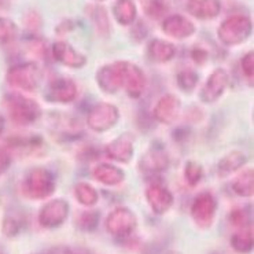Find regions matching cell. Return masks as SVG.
<instances>
[{
  "label": "cell",
  "mask_w": 254,
  "mask_h": 254,
  "mask_svg": "<svg viewBox=\"0 0 254 254\" xmlns=\"http://www.w3.org/2000/svg\"><path fill=\"white\" fill-rule=\"evenodd\" d=\"M46 98L54 103H70L77 98V85L69 78H58L50 84Z\"/></svg>",
  "instance_id": "12"
},
{
  "label": "cell",
  "mask_w": 254,
  "mask_h": 254,
  "mask_svg": "<svg viewBox=\"0 0 254 254\" xmlns=\"http://www.w3.org/2000/svg\"><path fill=\"white\" fill-rule=\"evenodd\" d=\"M53 55L55 60L69 67H83L87 64V58L77 53L70 44L65 42H57L53 46Z\"/></svg>",
  "instance_id": "15"
},
{
  "label": "cell",
  "mask_w": 254,
  "mask_h": 254,
  "mask_svg": "<svg viewBox=\"0 0 254 254\" xmlns=\"http://www.w3.org/2000/svg\"><path fill=\"white\" fill-rule=\"evenodd\" d=\"M69 216V203L64 199H54L40 209L39 223L44 228H57L65 223Z\"/></svg>",
  "instance_id": "9"
},
{
  "label": "cell",
  "mask_w": 254,
  "mask_h": 254,
  "mask_svg": "<svg viewBox=\"0 0 254 254\" xmlns=\"http://www.w3.org/2000/svg\"><path fill=\"white\" fill-rule=\"evenodd\" d=\"M252 30H253V24L248 17L234 15L227 18L220 25L217 35L221 43H224L225 46H237L245 42L252 35Z\"/></svg>",
  "instance_id": "4"
},
{
  "label": "cell",
  "mask_w": 254,
  "mask_h": 254,
  "mask_svg": "<svg viewBox=\"0 0 254 254\" xmlns=\"http://www.w3.org/2000/svg\"><path fill=\"white\" fill-rule=\"evenodd\" d=\"M253 169L242 172L238 176L234 183H232V190L241 196H252L253 195Z\"/></svg>",
  "instance_id": "26"
},
{
  "label": "cell",
  "mask_w": 254,
  "mask_h": 254,
  "mask_svg": "<svg viewBox=\"0 0 254 254\" xmlns=\"http://www.w3.org/2000/svg\"><path fill=\"white\" fill-rule=\"evenodd\" d=\"M22 190L28 198L44 199L55 191L54 175L44 168H35L26 175Z\"/></svg>",
  "instance_id": "2"
},
{
  "label": "cell",
  "mask_w": 254,
  "mask_h": 254,
  "mask_svg": "<svg viewBox=\"0 0 254 254\" xmlns=\"http://www.w3.org/2000/svg\"><path fill=\"white\" fill-rule=\"evenodd\" d=\"M202 176H203L202 166L195 161H189L186 168H184V178L187 180V183L190 186H196L201 182Z\"/></svg>",
  "instance_id": "30"
},
{
  "label": "cell",
  "mask_w": 254,
  "mask_h": 254,
  "mask_svg": "<svg viewBox=\"0 0 254 254\" xmlns=\"http://www.w3.org/2000/svg\"><path fill=\"white\" fill-rule=\"evenodd\" d=\"M50 254H71L67 249H64V248H60V249H54L53 252Z\"/></svg>",
  "instance_id": "39"
},
{
  "label": "cell",
  "mask_w": 254,
  "mask_h": 254,
  "mask_svg": "<svg viewBox=\"0 0 254 254\" xmlns=\"http://www.w3.org/2000/svg\"><path fill=\"white\" fill-rule=\"evenodd\" d=\"M18 35L17 25L8 18L0 17V43L12 42Z\"/></svg>",
  "instance_id": "29"
},
{
  "label": "cell",
  "mask_w": 254,
  "mask_h": 254,
  "mask_svg": "<svg viewBox=\"0 0 254 254\" xmlns=\"http://www.w3.org/2000/svg\"><path fill=\"white\" fill-rule=\"evenodd\" d=\"M4 125H6V121H4V117L0 114V133L3 132V129H4Z\"/></svg>",
  "instance_id": "41"
},
{
  "label": "cell",
  "mask_w": 254,
  "mask_h": 254,
  "mask_svg": "<svg viewBox=\"0 0 254 254\" xmlns=\"http://www.w3.org/2000/svg\"><path fill=\"white\" fill-rule=\"evenodd\" d=\"M246 162V155L242 151H231L224 158H221L217 165V175L220 178H225L232 172L238 171Z\"/></svg>",
  "instance_id": "23"
},
{
  "label": "cell",
  "mask_w": 254,
  "mask_h": 254,
  "mask_svg": "<svg viewBox=\"0 0 254 254\" xmlns=\"http://www.w3.org/2000/svg\"><path fill=\"white\" fill-rule=\"evenodd\" d=\"M127 61L114 62L112 65L101 67L96 73V81L107 94H117L120 89L124 88L127 78Z\"/></svg>",
  "instance_id": "5"
},
{
  "label": "cell",
  "mask_w": 254,
  "mask_h": 254,
  "mask_svg": "<svg viewBox=\"0 0 254 254\" xmlns=\"http://www.w3.org/2000/svg\"><path fill=\"white\" fill-rule=\"evenodd\" d=\"M230 219L231 221H232V224L237 225L239 228L243 227V225L249 224L248 213L245 212L243 209H235V210H232V212H231Z\"/></svg>",
  "instance_id": "34"
},
{
  "label": "cell",
  "mask_w": 254,
  "mask_h": 254,
  "mask_svg": "<svg viewBox=\"0 0 254 254\" xmlns=\"http://www.w3.org/2000/svg\"><path fill=\"white\" fill-rule=\"evenodd\" d=\"M253 225H243L231 238V246L238 253L248 254L253 250Z\"/></svg>",
  "instance_id": "22"
},
{
  "label": "cell",
  "mask_w": 254,
  "mask_h": 254,
  "mask_svg": "<svg viewBox=\"0 0 254 254\" xmlns=\"http://www.w3.org/2000/svg\"><path fill=\"white\" fill-rule=\"evenodd\" d=\"M137 227V220L133 212L127 207H117L114 209L106 219V230L113 237L127 238Z\"/></svg>",
  "instance_id": "6"
},
{
  "label": "cell",
  "mask_w": 254,
  "mask_h": 254,
  "mask_svg": "<svg viewBox=\"0 0 254 254\" xmlns=\"http://www.w3.org/2000/svg\"><path fill=\"white\" fill-rule=\"evenodd\" d=\"M88 11L98 32L101 35L106 36L109 33V30H110V22H109L106 10L102 6H89Z\"/></svg>",
  "instance_id": "27"
},
{
  "label": "cell",
  "mask_w": 254,
  "mask_h": 254,
  "mask_svg": "<svg viewBox=\"0 0 254 254\" xmlns=\"http://www.w3.org/2000/svg\"><path fill=\"white\" fill-rule=\"evenodd\" d=\"M113 12H114L117 22H120L121 25H129L135 21L137 10H136L135 3L132 0H117L114 4V8H113Z\"/></svg>",
  "instance_id": "24"
},
{
  "label": "cell",
  "mask_w": 254,
  "mask_h": 254,
  "mask_svg": "<svg viewBox=\"0 0 254 254\" xmlns=\"http://www.w3.org/2000/svg\"><path fill=\"white\" fill-rule=\"evenodd\" d=\"M191 57H192V60H194L196 64H203L207 58L206 50H203V48L199 47H194V50L191 51Z\"/></svg>",
  "instance_id": "38"
},
{
  "label": "cell",
  "mask_w": 254,
  "mask_h": 254,
  "mask_svg": "<svg viewBox=\"0 0 254 254\" xmlns=\"http://www.w3.org/2000/svg\"><path fill=\"white\" fill-rule=\"evenodd\" d=\"M228 81H230L228 73L224 69H216L209 76L205 85L202 87L199 92L201 101L205 103H213L217 101L228 87Z\"/></svg>",
  "instance_id": "10"
},
{
  "label": "cell",
  "mask_w": 254,
  "mask_h": 254,
  "mask_svg": "<svg viewBox=\"0 0 254 254\" xmlns=\"http://www.w3.org/2000/svg\"><path fill=\"white\" fill-rule=\"evenodd\" d=\"M99 223V213L89 210L83 212L78 217V227L84 231H94Z\"/></svg>",
  "instance_id": "32"
},
{
  "label": "cell",
  "mask_w": 254,
  "mask_h": 254,
  "mask_svg": "<svg viewBox=\"0 0 254 254\" xmlns=\"http://www.w3.org/2000/svg\"><path fill=\"white\" fill-rule=\"evenodd\" d=\"M120 119L119 109L110 103H98L88 113V127L96 132H103L113 128Z\"/></svg>",
  "instance_id": "7"
},
{
  "label": "cell",
  "mask_w": 254,
  "mask_h": 254,
  "mask_svg": "<svg viewBox=\"0 0 254 254\" xmlns=\"http://www.w3.org/2000/svg\"><path fill=\"white\" fill-rule=\"evenodd\" d=\"M143 6H144L146 14L148 17L154 18V19L162 18L169 10V7L164 0H144Z\"/></svg>",
  "instance_id": "28"
},
{
  "label": "cell",
  "mask_w": 254,
  "mask_h": 254,
  "mask_svg": "<svg viewBox=\"0 0 254 254\" xmlns=\"http://www.w3.org/2000/svg\"><path fill=\"white\" fill-rule=\"evenodd\" d=\"M180 110H182V103L179 98L172 94H166L157 102L153 116L154 119L162 124H172L178 120Z\"/></svg>",
  "instance_id": "11"
},
{
  "label": "cell",
  "mask_w": 254,
  "mask_h": 254,
  "mask_svg": "<svg viewBox=\"0 0 254 254\" xmlns=\"http://www.w3.org/2000/svg\"><path fill=\"white\" fill-rule=\"evenodd\" d=\"M241 66H242V70L245 73V76H248L249 78H253L254 74V54L248 53L242 58V62H241Z\"/></svg>",
  "instance_id": "35"
},
{
  "label": "cell",
  "mask_w": 254,
  "mask_h": 254,
  "mask_svg": "<svg viewBox=\"0 0 254 254\" xmlns=\"http://www.w3.org/2000/svg\"><path fill=\"white\" fill-rule=\"evenodd\" d=\"M146 76L143 70L135 64L128 62L127 65V78H125L124 88L130 98H139L146 88Z\"/></svg>",
  "instance_id": "17"
},
{
  "label": "cell",
  "mask_w": 254,
  "mask_h": 254,
  "mask_svg": "<svg viewBox=\"0 0 254 254\" xmlns=\"http://www.w3.org/2000/svg\"><path fill=\"white\" fill-rule=\"evenodd\" d=\"M176 54V47L172 43L164 42L160 39H154L153 42L148 44V57L154 62H168L171 61Z\"/></svg>",
  "instance_id": "21"
},
{
  "label": "cell",
  "mask_w": 254,
  "mask_h": 254,
  "mask_svg": "<svg viewBox=\"0 0 254 254\" xmlns=\"http://www.w3.org/2000/svg\"><path fill=\"white\" fill-rule=\"evenodd\" d=\"M199 77L195 73L194 70L191 69H186V70H182L178 74V84L180 88L186 91V92H190L195 88V85L198 83Z\"/></svg>",
  "instance_id": "31"
},
{
  "label": "cell",
  "mask_w": 254,
  "mask_h": 254,
  "mask_svg": "<svg viewBox=\"0 0 254 254\" xmlns=\"http://www.w3.org/2000/svg\"><path fill=\"white\" fill-rule=\"evenodd\" d=\"M6 78L7 83L11 87L32 92L40 84L42 71L39 69V66L33 62H24V64L11 66L7 71Z\"/></svg>",
  "instance_id": "3"
},
{
  "label": "cell",
  "mask_w": 254,
  "mask_h": 254,
  "mask_svg": "<svg viewBox=\"0 0 254 254\" xmlns=\"http://www.w3.org/2000/svg\"><path fill=\"white\" fill-rule=\"evenodd\" d=\"M25 24H26V26L32 30L39 29V26L42 24V19L39 17V14H36V12H29V14L25 17Z\"/></svg>",
  "instance_id": "37"
},
{
  "label": "cell",
  "mask_w": 254,
  "mask_h": 254,
  "mask_svg": "<svg viewBox=\"0 0 254 254\" xmlns=\"http://www.w3.org/2000/svg\"><path fill=\"white\" fill-rule=\"evenodd\" d=\"M10 7V0H0V10H6Z\"/></svg>",
  "instance_id": "40"
},
{
  "label": "cell",
  "mask_w": 254,
  "mask_h": 254,
  "mask_svg": "<svg viewBox=\"0 0 254 254\" xmlns=\"http://www.w3.org/2000/svg\"><path fill=\"white\" fill-rule=\"evenodd\" d=\"M169 165V158L162 148H153L144 154L140 160V169L147 173H160Z\"/></svg>",
  "instance_id": "19"
},
{
  "label": "cell",
  "mask_w": 254,
  "mask_h": 254,
  "mask_svg": "<svg viewBox=\"0 0 254 254\" xmlns=\"http://www.w3.org/2000/svg\"><path fill=\"white\" fill-rule=\"evenodd\" d=\"M146 198L150 207L157 214H164L173 205V195L169 190L161 184L154 183L148 186V189L146 190Z\"/></svg>",
  "instance_id": "13"
},
{
  "label": "cell",
  "mask_w": 254,
  "mask_h": 254,
  "mask_svg": "<svg viewBox=\"0 0 254 254\" xmlns=\"http://www.w3.org/2000/svg\"><path fill=\"white\" fill-rule=\"evenodd\" d=\"M94 178L105 186H117L125 179L124 171L110 164H101L95 168Z\"/></svg>",
  "instance_id": "20"
},
{
  "label": "cell",
  "mask_w": 254,
  "mask_h": 254,
  "mask_svg": "<svg viewBox=\"0 0 254 254\" xmlns=\"http://www.w3.org/2000/svg\"><path fill=\"white\" fill-rule=\"evenodd\" d=\"M19 223L14 217H6L3 221V234L7 237H14L19 232Z\"/></svg>",
  "instance_id": "33"
},
{
  "label": "cell",
  "mask_w": 254,
  "mask_h": 254,
  "mask_svg": "<svg viewBox=\"0 0 254 254\" xmlns=\"http://www.w3.org/2000/svg\"><path fill=\"white\" fill-rule=\"evenodd\" d=\"M11 165V155L6 148H0V176Z\"/></svg>",
  "instance_id": "36"
},
{
  "label": "cell",
  "mask_w": 254,
  "mask_h": 254,
  "mask_svg": "<svg viewBox=\"0 0 254 254\" xmlns=\"http://www.w3.org/2000/svg\"><path fill=\"white\" fill-rule=\"evenodd\" d=\"M162 30L168 36L173 37V39L182 40V39H187L191 35H194L195 26L186 17L175 14V15H171V17L164 19V22H162Z\"/></svg>",
  "instance_id": "14"
},
{
  "label": "cell",
  "mask_w": 254,
  "mask_h": 254,
  "mask_svg": "<svg viewBox=\"0 0 254 254\" xmlns=\"http://www.w3.org/2000/svg\"><path fill=\"white\" fill-rule=\"evenodd\" d=\"M74 195H76L77 201L80 202L84 206H94L95 203L99 199L98 191L88 183H77L74 187Z\"/></svg>",
  "instance_id": "25"
},
{
  "label": "cell",
  "mask_w": 254,
  "mask_h": 254,
  "mask_svg": "<svg viewBox=\"0 0 254 254\" xmlns=\"http://www.w3.org/2000/svg\"><path fill=\"white\" fill-rule=\"evenodd\" d=\"M168 254H179V253H178V252H169Z\"/></svg>",
  "instance_id": "42"
},
{
  "label": "cell",
  "mask_w": 254,
  "mask_h": 254,
  "mask_svg": "<svg viewBox=\"0 0 254 254\" xmlns=\"http://www.w3.org/2000/svg\"><path fill=\"white\" fill-rule=\"evenodd\" d=\"M4 102L10 117L18 125H29L42 116L39 103L22 95L8 94Z\"/></svg>",
  "instance_id": "1"
},
{
  "label": "cell",
  "mask_w": 254,
  "mask_h": 254,
  "mask_svg": "<svg viewBox=\"0 0 254 254\" xmlns=\"http://www.w3.org/2000/svg\"><path fill=\"white\" fill-rule=\"evenodd\" d=\"M216 209H217V202L212 194L202 192L198 195L191 206V216L195 224L201 228H209L214 220Z\"/></svg>",
  "instance_id": "8"
},
{
  "label": "cell",
  "mask_w": 254,
  "mask_h": 254,
  "mask_svg": "<svg viewBox=\"0 0 254 254\" xmlns=\"http://www.w3.org/2000/svg\"><path fill=\"white\" fill-rule=\"evenodd\" d=\"M106 154L109 158L119 162H129L132 155H133V142L132 136L124 133L116 140H113L106 147Z\"/></svg>",
  "instance_id": "16"
},
{
  "label": "cell",
  "mask_w": 254,
  "mask_h": 254,
  "mask_svg": "<svg viewBox=\"0 0 254 254\" xmlns=\"http://www.w3.org/2000/svg\"><path fill=\"white\" fill-rule=\"evenodd\" d=\"M187 11L199 19H212L221 11V3L219 0H189Z\"/></svg>",
  "instance_id": "18"
}]
</instances>
